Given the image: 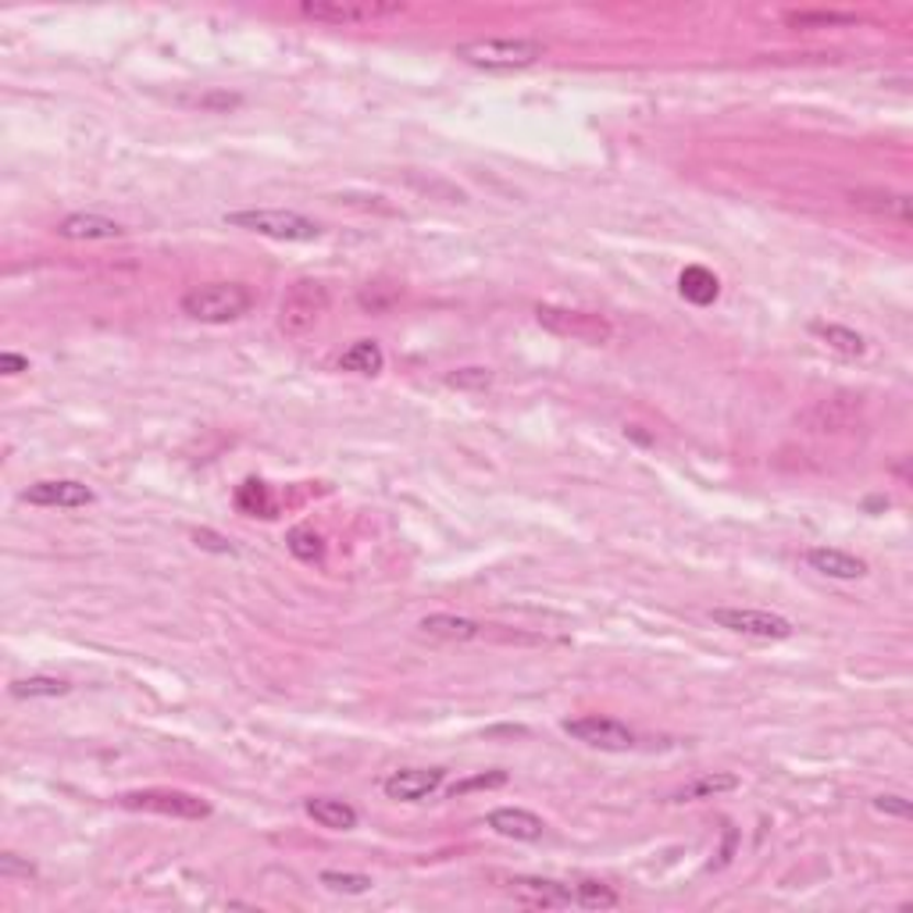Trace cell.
Instances as JSON below:
<instances>
[{
    "instance_id": "obj_35",
    "label": "cell",
    "mask_w": 913,
    "mask_h": 913,
    "mask_svg": "<svg viewBox=\"0 0 913 913\" xmlns=\"http://www.w3.org/2000/svg\"><path fill=\"white\" fill-rule=\"evenodd\" d=\"M0 875L4 878H33L36 867L29 860H19L14 853H0Z\"/></svg>"
},
{
    "instance_id": "obj_36",
    "label": "cell",
    "mask_w": 913,
    "mask_h": 913,
    "mask_svg": "<svg viewBox=\"0 0 913 913\" xmlns=\"http://www.w3.org/2000/svg\"><path fill=\"white\" fill-rule=\"evenodd\" d=\"M0 371H4V375H22V371H29V357L4 350L0 353Z\"/></svg>"
},
{
    "instance_id": "obj_29",
    "label": "cell",
    "mask_w": 913,
    "mask_h": 913,
    "mask_svg": "<svg viewBox=\"0 0 913 913\" xmlns=\"http://www.w3.org/2000/svg\"><path fill=\"white\" fill-rule=\"evenodd\" d=\"M236 504H239V510H247V514H261V518H271V493H268V485L264 482H257V478H250V482H243L239 485V493H236Z\"/></svg>"
},
{
    "instance_id": "obj_20",
    "label": "cell",
    "mask_w": 913,
    "mask_h": 913,
    "mask_svg": "<svg viewBox=\"0 0 913 913\" xmlns=\"http://www.w3.org/2000/svg\"><path fill=\"white\" fill-rule=\"evenodd\" d=\"M810 336H818L827 350H835L838 357H849V361H856V357L867 353V336H860V332H856V328H849V325H838V322H813V325H810Z\"/></svg>"
},
{
    "instance_id": "obj_34",
    "label": "cell",
    "mask_w": 913,
    "mask_h": 913,
    "mask_svg": "<svg viewBox=\"0 0 913 913\" xmlns=\"http://www.w3.org/2000/svg\"><path fill=\"white\" fill-rule=\"evenodd\" d=\"M193 542H196L200 550H211V553H228V556L236 553L233 542H228L225 536H218V532H211V528H196V532H193Z\"/></svg>"
},
{
    "instance_id": "obj_15",
    "label": "cell",
    "mask_w": 913,
    "mask_h": 913,
    "mask_svg": "<svg viewBox=\"0 0 913 913\" xmlns=\"http://www.w3.org/2000/svg\"><path fill=\"white\" fill-rule=\"evenodd\" d=\"M418 628H421V635L439 639V642H478L489 635L493 624L461 618V613H428V618H421Z\"/></svg>"
},
{
    "instance_id": "obj_2",
    "label": "cell",
    "mask_w": 913,
    "mask_h": 913,
    "mask_svg": "<svg viewBox=\"0 0 913 913\" xmlns=\"http://www.w3.org/2000/svg\"><path fill=\"white\" fill-rule=\"evenodd\" d=\"M179 307L185 318H193L200 325H228V322H239L243 314H250L253 293L243 282H204V285H193L179 300Z\"/></svg>"
},
{
    "instance_id": "obj_31",
    "label": "cell",
    "mask_w": 913,
    "mask_h": 913,
    "mask_svg": "<svg viewBox=\"0 0 913 913\" xmlns=\"http://www.w3.org/2000/svg\"><path fill=\"white\" fill-rule=\"evenodd\" d=\"M185 108H196V111H233L243 104V97L236 93H218V90H211V93H196V97H185L182 100Z\"/></svg>"
},
{
    "instance_id": "obj_18",
    "label": "cell",
    "mask_w": 913,
    "mask_h": 913,
    "mask_svg": "<svg viewBox=\"0 0 913 913\" xmlns=\"http://www.w3.org/2000/svg\"><path fill=\"white\" fill-rule=\"evenodd\" d=\"M57 236L61 239H76V243H93V239H122L125 236V225L104 218V214H68V218L57 222Z\"/></svg>"
},
{
    "instance_id": "obj_30",
    "label": "cell",
    "mask_w": 913,
    "mask_h": 913,
    "mask_svg": "<svg viewBox=\"0 0 913 913\" xmlns=\"http://www.w3.org/2000/svg\"><path fill=\"white\" fill-rule=\"evenodd\" d=\"M450 385V390H464V393H482V390H489L493 385V371L489 368H456L450 371L447 379H442Z\"/></svg>"
},
{
    "instance_id": "obj_21",
    "label": "cell",
    "mask_w": 913,
    "mask_h": 913,
    "mask_svg": "<svg viewBox=\"0 0 913 913\" xmlns=\"http://www.w3.org/2000/svg\"><path fill=\"white\" fill-rule=\"evenodd\" d=\"M678 293L689 300V304H696V307H710L713 300L721 296V279L713 275L710 268H703V264H689L678 275Z\"/></svg>"
},
{
    "instance_id": "obj_3",
    "label": "cell",
    "mask_w": 913,
    "mask_h": 913,
    "mask_svg": "<svg viewBox=\"0 0 913 913\" xmlns=\"http://www.w3.org/2000/svg\"><path fill=\"white\" fill-rule=\"evenodd\" d=\"M225 225L257 233L279 243H314L322 239V225L300 211L285 207H247V211H225Z\"/></svg>"
},
{
    "instance_id": "obj_12",
    "label": "cell",
    "mask_w": 913,
    "mask_h": 913,
    "mask_svg": "<svg viewBox=\"0 0 913 913\" xmlns=\"http://www.w3.org/2000/svg\"><path fill=\"white\" fill-rule=\"evenodd\" d=\"M442 781H447L442 767H399L382 781V792L396 803H421L442 789Z\"/></svg>"
},
{
    "instance_id": "obj_7",
    "label": "cell",
    "mask_w": 913,
    "mask_h": 913,
    "mask_svg": "<svg viewBox=\"0 0 913 913\" xmlns=\"http://www.w3.org/2000/svg\"><path fill=\"white\" fill-rule=\"evenodd\" d=\"M119 807L125 810H143V813H161V818H176V821H204L211 818V803L200 799L193 792L182 789H136V792H122Z\"/></svg>"
},
{
    "instance_id": "obj_19",
    "label": "cell",
    "mask_w": 913,
    "mask_h": 913,
    "mask_svg": "<svg viewBox=\"0 0 913 913\" xmlns=\"http://www.w3.org/2000/svg\"><path fill=\"white\" fill-rule=\"evenodd\" d=\"M307 818L318 821L328 832H353L357 821H361V813H357L347 799H336V796H314L304 803Z\"/></svg>"
},
{
    "instance_id": "obj_23",
    "label": "cell",
    "mask_w": 913,
    "mask_h": 913,
    "mask_svg": "<svg viewBox=\"0 0 913 913\" xmlns=\"http://www.w3.org/2000/svg\"><path fill=\"white\" fill-rule=\"evenodd\" d=\"M339 368L342 371H353V375L375 379L379 371L385 368V353H382V347H379L375 339H357L350 350H342Z\"/></svg>"
},
{
    "instance_id": "obj_26",
    "label": "cell",
    "mask_w": 913,
    "mask_h": 913,
    "mask_svg": "<svg viewBox=\"0 0 913 913\" xmlns=\"http://www.w3.org/2000/svg\"><path fill=\"white\" fill-rule=\"evenodd\" d=\"M571 892H575V906H582V910H613L621 903L618 892H613L610 884L593 881V878L571 884Z\"/></svg>"
},
{
    "instance_id": "obj_10",
    "label": "cell",
    "mask_w": 913,
    "mask_h": 913,
    "mask_svg": "<svg viewBox=\"0 0 913 913\" xmlns=\"http://www.w3.org/2000/svg\"><path fill=\"white\" fill-rule=\"evenodd\" d=\"M846 200L856 207L870 214V218L892 222L899 228H910L913 211H910V196L899 190H884V185H860V190H849Z\"/></svg>"
},
{
    "instance_id": "obj_16",
    "label": "cell",
    "mask_w": 913,
    "mask_h": 913,
    "mask_svg": "<svg viewBox=\"0 0 913 913\" xmlns=\"http://www.w3.org/2000/svg\"><path fill=\"white\" fill-rule=\"evenodd\" d=\"M807 564L818 571L824 578H838V582H856L867 575V561L856 553L835 550V546H813L807 550Z\"/></svg>"
},
{
    "instance_id": "obj_6",
    "label": "cell",
    "mask_w": 913,
    "mask_h": 913,
    "mask_svg": "<svg viewBox=\"0 0 913 913\" xmlns=\"http://www.w3.org/2000/svg\"><path fill=\"white\" fill-rule=\"evenodd\" d=\"M536 322L546 328V332L561 336V339H575L585 342V347H604V342L613 339V325L596 311H575V307H556V304H539L536 307Z\"/></svg>"
},
{
    "instance_id": "obj_9",
    "label": "cell",
    "mask_w": 913,
    "mask_h": 913,
    "mask_svg": "<svg viewBox=\"0 0 913 913\" xmlns=\"http://www.w3.org/2000/svg\"><path fill=\"white\" fill-rule=\"evenodd\" d=\"M564 735H571L582 746L604 749V753H628L635 746V732L613 718H599V713H585V718H567Z\"/></svg>"
},
{
    "instance_id": "obj_13",
    "label": "cell",
    "mask_w": 913,
    "mask_h": 913,
    "mask_svg": "<svg viewBox=\"0 0 913 913\" xmlns=\"http://www.w3.org/2000/svg\"><path fill=\"white\" fill-rule=\"evenodd\" d=\"M810 432H846L856 421H860V399L849 396H832V399H818L810 410L799 414Z\"/></svg>"
},
{
    "instance_id": "obj_28",
    "label": "cell",
    "mask_w": 913,
    "mask_h": 913,
    "mask_svg": "<svg viewBox=\"0 0 913 913\" xmlns=\"http://www.w3.org/2000/svg\"><path fill=\"white\" fill-rule=\"evenodd\" d=\"M318 881L328 892H339V895H364L375 884L368 875H357V870H322Z\"/></svg>"
},
{
    "instance_id": "obj_33",
    "label": "cell",
    "mask_w": 913,
    "mask_h": 913,
    "mask_svg": "<svg viewBox=\"0 0 913 913\" xmlns=\"http://www.w3.org/2000/svg\"><path fill=\"white\" fill-rule=\"evenodd\" d=\"M875 807L878 813H884V818H899V821H910V813H913V807H910V799L906 796H899V792H884V796H875Z\"/></svg>"
},
{
    "instance_id": "obj_32",
    "label": "cell",
    "mask_w": 913,
    "mask_h": 913,
    "mask_svg": "<svg viewBox=\"0 0 913 913\" xmlns=\"http://www.w3.org/2000/svg\"><path fill=\"white\" fill-rule=\"evenodd\" d=\"M510 778H507V770H489V775H475V778H464V781H456L453 789H450V796L456 799V796H467V792H478V789H499V785H507Z\"/></svg>"
},
{
    "instance_id": "obj_25",
    "label": "cell",
    "mask_w": 913,
    "mask_h": 913,
    "mask_svg": "<svg viewBox=\"0 0 913 913\" xmlns=\"http://www.w3.org/2000/svg\"><path fill=\"white\" fill-rule=\"evenodd\" d=\"M68 692H71V685L65 678H50V675H29V678L11 681L14 699H57Z\"/></svg>"
},
{
    "instance_id": "obj_8",
    "label": "cell",
    "mask_w": 913,
    "mask_h": 913,
    "mask_svg": "<svg viewBox=\"0 0 913 913\" xmlns=\"http://www.w3.org/2000/svg\"><path fill=\"white\" fill-rule=\"evenodd\" d=\"M710 621L724 628V632L749 635V639H789L796 632V624L789 618H781L775 610H753V607H713Z\"/></svg>"
},
{
    "instance_id": "obj_27",
    "label": "cell",
    "mask_w": 913,
    "mask_h": 913,
    "mask_svg": "<svg viewBox=\"0 0 913 913\" xmlns=\"http://www.w3.org/2000/svg\"><path fill=\"white\" fill-rule=\"evenodd\" d=\"M285 546H290V553L296 556V561H304V564H318L322 556H325V539L314 532V528H307V525L293 528V532L285 536Z\"/></svg>"
},
{
    "instance_id": "obj_17",
    "label": "cell",
    "mask_w": 913,
    "mask_h": 913,
    "mask_svg": "<svg viewBox=\"0 0 913 913\" xmlns=\"http://www.w3.org/2000/svg\"><path fill=\"white\" fill-rule=\"evenodd\" d=\"M485 824H489L499 838H514V842H536V838H542V832H546V824H542L539 813L521 810V807H499L489 813Z\"/></svg>"
},
{
    "instance_id": "obj_11",
    "label": "cell",
    "mask_w": 913,
    "mask_h": 913,
    "mask_svg": "<svg viewBox=\"0 0 913 913\" xmlns=\"http://www.w3.org/2000/svg\"><path fill=\"white\" fill-rule=\"evenodd\" d=\"M25 504L33 507H54V510H79V507H90L97 493L90 485H82L76 478H43L33 482L29 489L22 493Z\"/></svg>"
},
{
    "instance_id": "obj_5",
    "label": "cell",
    "mask_w": 913,
    "mask_h": 913,
    "mask_svg": "<svg viewBox=\"0 0 913 913\" xmlns=\"http://www.w3.org/2000/svg\"><path fill=\"white\" fill-rule=\"evenodd\" d=\"M328 311V290L314 279H296L279 300V332L300 339L325 318Z\"/></svg>"
},
{
    "instance_id": "obj_4",
    "label": "cell",
    "mask_w": 913,
    "mask_h": 913,
    "mask_svg": "<svg viewBox=\"0 0 913 913\" xmlns=\"http://www.w3.org/2000/svg\"><path fill=\"white\" fill-rule=\"evenodd\" d=\"M296 11L322 25H371L404 14L407 4L399 0H300Z\"/></svg>"
},
{
    "instance_id": "obj_14",
    "label": "cell",
    "mask_w": 913,
    "mask_h": 913,
    "mask_svg": "<svg viewBox=\"0 0 913 913\" xmlns=\"http://www.w3.org/2000/svg\"><path fill=\"white\" fill-rule=\"evenodd\" d=\"M507 889L514 899H521L528 906H542V910H561V906H575V892L564 881L553 878H510Z\"/></svg>"
},
{
    "instance_id": "obj_24",
    "label": "cell",
    "mask_w": 913,
    "mask_h": 913,
    "mask_svg": "<svg viewBox=\"0 0 913 913\" xmlns=\"http://www.w3.org/2000/svg\"><path fill=\"white\" fill-rule=\"evenodd\" d=\"M853 11H789L785 14V25L799 29V33H818V29H849L856 25Z\"/></svg>"
},
{
    "instance_id": "obj_1",
    "label": "cell",
    "mask_w": 913,
    "mask_h": 913,
    "mask_svg": "<svg viewBox=\"0 0 913 913\" xmlns=\"http://www.w3.org/2000/svg\"><path fill=\"white\" fill-rule=\"evenodd\" d=\"M453 57L478 71H521L546 57V43L536 36H478L456 43Z\"/></svg>"
},
{
    "instance_id": "obj_22",
    "label": "cell",
    "mask_w": 913,
    "mask_h": 913,
    "mask_svg": "<svg viewBox=\"0 0 913 913\" xmlns=\"http://www.w3.org/2000/svg\"><path fill=\"white\" fill-rule=\"evenodd\" d=\"M739 785L742 781L735 775H728V770H710V775H699L692 781H685L670 799H675V803H699V799H718L724 792H735Z\"/></svg>"
}]
</instances>
